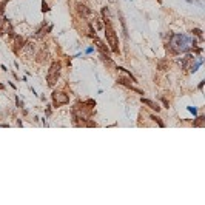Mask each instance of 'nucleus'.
<instances>
[{"mask_svg":"<svg viewBox=\"0 0 205 205\" xmlns=\"http://www.w3.org/2000/svg\"><path fill=\"white\" fill-rule=\"evenodd\" d=\"M190 43H193V48L196 46L194 39H190L185 34H171L168 48H170L171 54H180V53H187L190 49Z\"/></svg>","mask_w":205,"mask_h":205,"instance_id":"nucleus-1","label":"nucleus"},{"mask_svg":"<svg viewBox=\"0 0 205 205\" xmlns=\"http://www.w3.org/2000/svg\"><path fill=\"white\" fill-rule=\"evenodd\" d=\"M104 23H105V25H104V30H105V37H107V42H108V45H110L111 51H113V53H116V54H119V53H120V49H119V39H117V34H116L114 28L111 26V22H104Z\"/></svg>","mask_w":205,"mask_h":205,"instance_id":"nucleus-2","label":"nucleus"},{"mask_svg":"<svg viewBox=\"0 0 205 205\" xmlns=\"http://www.w3.org/2000/svg\"><path fill=\"white\" fill-rule=\"evenodd\" d=\"M60 68H62V63H60V62H53V63H51L49 71H48V74H46V82H48V86H49V88H54V85L57 83Z\"/></svg>","mask_w":205,"mask_h":205,"instance_id":"nucleus-3","label":"nucleus"},{"mask_svg":"<svg viewBox=\"0 0 205 205\" xmlns=\"http://www.w3.org/2000/svg\"><path fill=\"white\" fill-rule=\"evenodd\" d=\"M51 99H53V105L57 108V107H62V105H66L69 104V96L63 91H54L51 94Z\"/></svg>","mask_w":205,"mask_h":205,"instance_id":"nucleus-4","label":"nucleus"},{"mask_svg":"<svg viewBox=\"0 0 205 205\" xmlns=\"http://www.w3.org/2000/svg\"><path fill=\"white\" fill-rule=\"evenodd\" d=\"M93 40H94V43H96V46H97V49L100 51V56H108L110 57V49H108V46L104 43V42H102L99 37H93Z\"/></svg>","mask_w":205,"mask_h":205,"instance_id":"nucleus-5","label":"nucleus"},{"mask_svg":"<svg viewBox=\"0 0 205 205\" xmlns=\"http://www.w3.org/2000/svg\"><path fill=\"white\" fill-rule=\"evenodd\" d=\"M76 8H77V13H79V16H80L82 19H86V17L91 14V10H89L86 5H83V3H77Z\"/></svg>","mask_w":205,"mask_h":205,"instance_id":"nucleus-6","label":"nucleus"},{"mask_svg":"<svg viewBox=\"0 0 205 205\" xmlns=\"http://www.w3.org/2000/svg\"><path fill=\"white\" fill-rule=\"evenodd\" d=\"M117 83H119V85H124V86H127L128 89H133V91H136V93H139V94H144V91H142V89L134 88V86L130 83V80H127L125 77H119V79H117Z\"/></svg>","mask_w":205,"mask_h":205,"instance_id":"nucleus-7","label":"nucleus"},{"mask_svg":"<svg viewBox=\"0 0 205 205\" xmlns=\"http://www.w3.org/2000/svg\"><path fill=\"white\" fill-rule=\"evenodd\" d=\"M25 46V40H23V37H20V36H16V39H14V53L16 54H19L20 53V49Z\"/></svg>","mask_w":205,"mask_h":205,"instance_id":"nucleus-8","label":"nucleus"},{"mask_svg":"<svg viewBox=\"0 0 205 205\" xmlns=\"http://www.w3.org/2000/svg\"><path fill=\"white\" fill-rule=\"evenodd\" d=\"M140 102H142V104L144 105H147V107H150L151 110H154L156 113H159L160 111V107H159V104H156V102H153V100H150V99H140Z\"/></svg>","mask_w":205,"mask_h":205,"instance_id":"nucleus-9","label":"nucleus"},{"mask_svg":"<svg viewBox=\"0 0 205 205\" xmlns=\"http://www.w3.org/2000/svg\"><path fill=\"white\" fill-rule=\"evenodd\" d=\"M202 65V57H197L196 59V62L194 63H191V66H190V73H196L197 71V68Z\"/></svg>","mask_w":205,"mask_h":205,"instance_id":"nucleus-10","label":"nucleus"},{"mask_svg":"<svg viewBox=\"0 0 205 205\" xmlns=\"http://www.w3.org/2000/svg\"><path fill=\"white\" fill-rule=\"evenodd\" d=\"M193 125H194V127H203V125H205V116H199L197 120L193 122Z\"/></svg>","mask_w":205,"mask_h":205,"instance_id":"nucleus-11","label":"nucleus"},{"mask_svg":"<svg viewBox=\"0 0 205 205\" xmlns=\"http://www.w3.org/2000/svg\"><path fill=\"white\" fill-rule=\"evenodd\" d=\"M191 33H193V36H196V37H199V42H200V43L203 42V37H202V31H200L199 28H194V30H193Z\"/></svg>","mask_w":205,"mask_h":205,"instance_id":"nucleus-12","label":"nucleus"},{"mask_svg":"<svg viewBox=\"0 0 205 205\" xmlns=\"http://www.w3.org/2000/svg\"><path fill=\"white\" fill-rule=\"evenodd\" d=\"M151 119H153V120H156V122H157V125H159V127H162V128H164V127H165V124H164V122H162V120H160V117H156V116H151Z\"/></svg>","mask_w":205,"mask_h":205,"instance_id":"nucleus-13","label":"nucleus"},{"mask_svg":"<svg viewBox=\"0 0 205 205\" xmlns=\"http://www.w3.org/2000/svg\"><path fill=\"white\" fill-rule=\"evenodd\" d=\"M48 11H49V6H48V3L43 0V2H42V13H48Z\"/></svg>","mask_w":205,"mask_h":205,"instance_id":"nucleus-14","label":"nucleus"},{"mask_svg":"<svg viewBox=\"0 0 205 205\" xmlns=\"http://www.w3.org/2000/svg\"><path fill=\"white\" fill-rule=\"evenodd\" d=\"M16 104H17V107H19V108H23V104L20 102V99H19V97H16Z\"/></svg>","mask_w":205,"mask_h":205,"instance_id":"nucleus-15","label":"nucleus"},{"mask_svg":"<svg viewBox=\"0 0 205 205\" xmlns=\"http://www.w3.org/2000/svg\"><path fill=\"white\" fill-rule=\"evenodd\" d=\"M49 114H51V105L46 107V116H49Z\"/></svg>","mask_w":205,"mask_h":205,"instance_id":"nucleus-16","label":"nucleus"},{"mask_svg":"<svg viewBox=\"0 0 205 205\" xmlns=\"http://www.w3.org/2000/svg\"><path fill=\"white\" fill-rule=\"evenodd\" d=\"M197 88H199V89H202V88H203V80H202V82L199 83V86H197Z\"/></svg>","mask_w":205,"mask_h":205,"instance_id":"nucleus-17","label":"nucleus"},{"mask_svg":"<svg viewBox=\"0 0 205 205\" xmlns=\"http://www.w3.org/2000/svg\"><path fill=\"white\" fill-rule=\"evenodd\" d=\"M188 110H190V111H191L193 114H196V110H194V108H191V107H188Z\"/></svg>","mask_w":205,"mask_h":205,"instance_id":"nucleus-18","label":"nucleus"},{"mask_svg":"<svg viewBox=\"0 0 205 205\" xmlns=\"http://www.w3.org/2000/svg\"><path fill=\"white\" fill-rule=\"evenodd\" d=\"M185 2H191V0H185Z\"/></svg>","mask_w":205,"mask_h":205,"instance_id":"nucleus-19","label":"nucleus"}]
</instances>
